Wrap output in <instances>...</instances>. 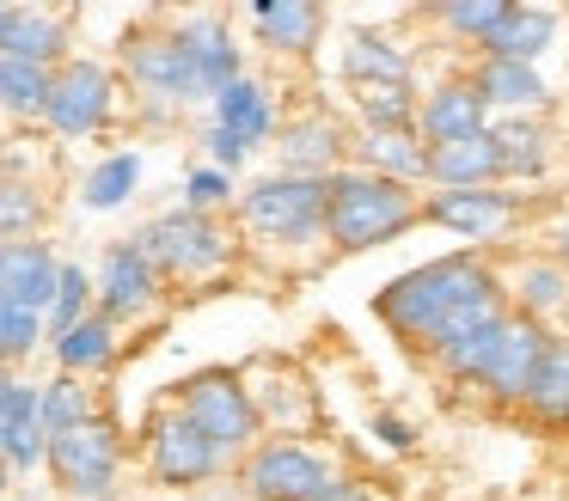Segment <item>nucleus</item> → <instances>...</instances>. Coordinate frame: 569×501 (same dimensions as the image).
Wrapping results in <instances>:
<instances>
[{"label":"nucleus","instance_id":"obj_1","mask_svg":"<svg viewBox=\"0 0 569 501\" xmlns=\"http://www.w3.org/2000/svg\"><path fill=\"white\" fill-rule=\"evenodd\" d=\"M373 312L386 318V330L422 349H447V342L471 337L478 324H496L508 312L502 281L490 275V263L471 251L435 257L422 269H405L398 281H386V293L373 300Z\"/></svg>","mask_w":569,"mask_h":501},{"label":"nucleus","instance_id":"obj_2","mask_svg":"<svg viewBox=\"0 0 569 501\" xmlns=\"http://www.w3.org/2000/svg\"><path fill=\"white\" fill-rule=\"evenodd\" d=\"M422 220V202L392 178H373V171H331L325 178V239L337 251H373V244H392L398 232H410Z\"/></svg>","mask_w":569,"mask_h":501},{"label":"nucleus","instance_id":"obj_3","mask_svg":"<svg viewBox=\"0 0 569 501\" xmlns=\"http://www.w3.org/2000/svg\"><path fill=\"white\" fill-rule=\"evenodd\" d=\"M178 415H184V422L197 428L221 459L251 452V440H258V428H263L251 391L239 385V373H221V367H214V373L184 379V391H178Z\"/></svg>","mask_w":569,"mask_h":501},{"label":"nucleus","instance_id":"obj_4","mask_svg":"<svg viewBox=\"0 0 569 501\" xmlns=\"http://www.w3.org/2000/svg\"><path fill=\"white\" fill-rule=\"evenodd\" d=\"M136 251L153 263V275H209L233 257V239L214 214H197V208H172V214L148 220L136 232Z\"/></svg>","mask_w":569,"mask_h":501},{"label":"nucleus","instance_id":"obj_5","mask_svg":"<svg viewBox=\"0 0 569 501\" xmlns=\"http://www.w3.org/2000/svg\"><path fill=\"white\" fill-rule=\"evenodd\" d=\"M239 220H246L258 239L276 244H307L325 232V178H258L246 196H239Z\"/></svg>","mask_w":569,"mask_h":501},{"label":"nucleus","instance_id":"obj_6","mask_svg":"<svg viewBox=\"0 0 569 501\" xmlns=\"http://www.w3.org/2000/svg\"><path fill=\"white\" fill-rule=\"evenodd\" d=\"M239 483H246L251 501H325L343 483V471L300 440H263V447H251Z\"/></svg>","mask_w":569,"mask_h":501},{"label":"nucleus","instance_id":"obj_7","mask_svg":"<svg viewBox=\"0 0 569 501\" xmlns=\"http://www.w3.org/2000/svg\"><path fill=\"white\" fill-rule=\"evenodd\" d=\"M43 464L56 471V483H62L68 495L111 501V483H117V471H123V440H117V428L104 422V415H92V422L68 428V434H50Z\"/></svg>","mask_w":569,"mask_h":501},{"label":"nucleus","instance_id":"obj_8","mask_svg":"<svg viewBox=\"0 0 569 501\" xmlns=\"http://www.w3.org/2000/svg\"><path fill=\"white\" fill-rule=\"evenodd\" d=\"M117 110V80L99 61H62L50 73V98H43V122L56 134H99Z\"/></svg>","mask_w":569,"mask_h":501},{"label":"nucleus","instance_id":"obj_9","mask_svg":"<svg viewBox=\"0 0 569 501\" xmlns=\"http://www.w3.org/2000/svg\"><path fill=\"white\" fill-rule=\"evenodd\" d=\"M221 464H227V459H221V452H214L178 410L153 415V428H148V471H153V483H166V489H197V483H209Z\"/></svg>","mask_w":569,"mask_h":501},{"label":"nucleus","instance_id":"obj_10","mask_svg":"<svg viewBox=\"0 0 569 501\" xmlns=\"http://www.w3.org/2000/svg\"><path fill=\"white\" fill-rule=\"evenodd\" d=\"M123 73L136 80L141 98H160V104H190L202 98L197 73H190V56L178 49L172 31H141L123 43Z\"/></svg>","mask_w":569,"mask_h":501},{"label":"nucleus","instance_id":"obj_11","mask_svg":"<svg viewBox=\"0 0 569 501\" xmlns=\"http://www.w3.org/2000/svg\"><path fill=\"white\" fill-rule=\"evenodd\" d=\"M545 342H551V330H545V324L508 312L502 324H496V342H490V361H483L478 385L490 391L496 403H520V398H527L532 367H539V354H545Z\"/></svg>","mask_w":569,"mask_h":501},{"label":"nucleus","instance_id":"obj_12","mask_svg":"<svg viewBox=\"0 0 569 501\" xmlns=\"http://www.w3.org/2000/svg\"><path fill=\"white\" fill-rule=\"evenodd\" d=\"M92 300H99V318H111V324H123V318H141L153 300H160V275H153V263L136 251V239L111 244V251L99 257Z\"/></svg>","mask_w":569,"mask_h":501},{"label":"nucleus","instance_id":"obj_13","mask_svg":"<svg viewBox=\"0 0 569 501\" xmlns=\"http://www.w3.org/2000/svg\"><path fill=\"white\" fill-rule=\"evenodd\" d=\"M276 159H282L288 178H331V171H343V159H349V134H343V122H331L325 110H307V117L282 122Z\"/></svg>","mask_w":569,"mask_h":501},{"label":"nucleus","instance_id":"obj_14","mask_svg":"<svg viewBox=\"0 0 569 501\" xmlns=\"http://www.w3.org/2000/svg\"><path fill=\"white\" fill-rule=\"evenodd\" d=\"M515 214H520V196L508 190H435L422 202V220L459 232V239H496V232L515 227Z\"/></svg>","mask_w":569,"mask_h":501},{"label":"nucleus","instance_id":"obj_15","mask_svg":"<svg viewBox=\"0 0 569 501\" xmlns=\"http://www.w3.org/2000/svg\"><path fill=\"white\" fill-rule=\"evenodd\" d=\"M410 129H417L422 147L459 141V134L490 129V110H483V98H478V86H471V80H441V86H429V92L417 98V117H410Z\"/></svg>","mask_w":569,"mask_h":501},{"label":"nucleus","instance_id":"obj_16","mask_svg":"<svg viewBox=\"0 0 569 501\" xmlns=\"http://www.w3.org/2000/svg\"><path fill=\"white\" fill-rule=\"evenodd\" d=\"M56 251L43 239H0V300L26 305V312H50L56 293Z\"/></svg>","mask_w":569,"mask_h":501},{"label":"nucleus","instance_id":"obj_17","mask_svg":"<svg viewBox=\"0 0 569 501\" xmlns=\"http://www.w3.org/2000/svg\"><path fill=\"white\" fill-rule=\"evenodd\" d=\"M422 178L441 183V190H490V183L502 178V159H496L490 129L422 147Z\"/></svg>","mask_w":569,"mask_h":501},{"label":"nucleus","instance_id":"obj_18","mask_svg":"<svg viewBox=\"0 0 569 501\" xmlns=\"http://www.w3.org/2000/svg\"><path fill=\"white\" fill-rule=\"evenodd\" d=\"M471 86H478L490 122H496V117H539V110L551 104V86H545V73L527 68V61H496V56H483L478 68H471Z\"/></svg>","mask_w":569,"mask_h":501},{"label":"nucleus","instance_id":"obj_19","mask_svg":"<svg viewBox=\"0 0 569 501\" xmlns=\"http://www.w3.org/2000/svg\"><path fill=\"white\" fill-rule=\"evenodd\" d=\"M0 56L31 61V68H62L68 61V19L50 7H7L0 12Z\"/></svg>","mask_w":569,"mask_h":501},{"label":"nucleus","instance_id":"obj_20","mask_svg":"<svg viewBox=\"0 0 569 501\" xmlns=\"http://www.w3.org/2000/svg\"><path fill=\"white\" fill-rule=\"evenodd\" d=\"M172 37H178V49L190 56V73H197L202 98H214L221 86L239 80V43L227 37L221 19H184Z\"/></svg>","mask_w":569,"mask_h":501},{"label":"nucleus","instance_id":"obj_21","mask_svg":"<svg viewBox=\"0 0 569 501\" xmlns=\"http://www.w3.org/2000/svg\"><path fill=\"white\" fill-rule=\"evenodd\" d=\"M349 159H356V171L392 178V183H405V190L422 178V141H417V129H361V134H349Z\"/></svg>","mask_w":569,"mask_h":501},{"label":"nucleus","instance_id":"obj_22","mask_svg":"<svg viewBox=\"0 0 569 501\" xmlns=\"http://www.w3.org/2000/svg\"><path fill=\"white\" fill-rule=\"evenodd\" d=\"M43 447H50V434H43L38 422V385H7V403H0V464L7 471H31V464H43Z\"/></svg>","mask_w":569,"mask_h":501},{"label":"nucleus","instance_id":"obj_23","mask_svg":"<svg viewBox=\"0 0 569 501\" xmlns=\"http://www.w3.org/2000/svg\"><path fill=\"white\" fill-rule=\"evenodd\" d=\"M214 129L233 134L246 153H251L258 141H270V134H276V104H270V92H263L258 80H246V73H239L233 86H221V92H214Z\"/></svg>","mask_w":569,"mask_h":501},{"label":"nucleus","instance_id":"obj_24","mask_svg":"<svg viewBox=\"0 0 569 501\" xmlns=\"http://www.w3.org/2000/svg\"><path fill=\"white\" fill-rule=\"evenodd\" d=\"M557 31H563V19H557L551 7H508L502 24L490 31V43H483V56H496V61H527V68H539V56L557 43Z\"/></svg>","mask_w":569,"mask_h":501},{"label":"nucleus","instance_id":"obj_25","mask_svg":"<svg viewBox=\"0 0 569 501\" xmlns=\"http://www.w3.org/2000/svg\"><path fill=\"white\" fill-rule=\"evenodd\" d=\"M251 24H258L263 49L307 56V49L325 37V7H312V0H263V7H251Z\"/></svg>","mask_w":569,"mask_h":501},{"label":"nucleus","instance_id":"obj_26","mask_svg":"<svg viewBox=\"0 0 569 501\" xmlns=\"http://www.w3.org/2000/svg\"><path fill=\"white\" fill-rule=\"evenodd\" d=\"M502 178H545L551 171V129L539 117H496L490 122Z\"/></svg>","mask_w":569,"mask_h":501},{"label":"nucleus","instance_id":"obj_27","mask_svg":"<svg viewBox=\"0 0 569 501\" xmlns=\"http://www.w3.org/2000/svg\"><path fill=\"white\" fill-rule=\"evenodd\" d=\"M343 80L349 86H410V56L380 31H349L343 43Z\"/></svg>","mask_w":569,"mask_h":501},{"label":"nucleus","instance_id":"obj_28","mask_svg":"<svg viewBox=\"0 0 569 501\" xmlns=\"http://www.w3.org/2000/svg\"><path fill=\"white\" fill-rule=\"evenodd\" d=\"M527 403L539 422H551V428H569V337H551L545 342V354H539V367H532V379H527Z\"/></svg>","mask_w":569,"mask_h":501},{"label":"nucleus","instance_id":"obj_29","mask_svg":"<svg viewBox=\"0 0 569 501\" xmlns=\"http://www.w3.org/2000/svg\"><path fill=\"white\" fill-rule=\"evenodd\" d=\"M515 300H520V318L551 330L557 312H569V275L551 263V257H532V263L515 269Z\"/></svg>","mask_w":569,"mask_h":501},{"label":"nucleus","instance_id":"obj_30","mask_svg":"<svg viewBox=\"0 0 569 501\" xmlns=\"http://www.w3.org/2000/svg\"><path fill=\"white\" fill-rule=\"evenodd\" d=\"M56 342V361H62V373H99V367H111V354H117V324L111 318H99V312H87L74 330H62V337H50Z\"/></svg>","mask_w":569,"mask_h":501},{"label":"nucleus","instance_id":"obj_31","mask_svg":"<svg viewBox=\"0 0 569 501\" xmlns=\"http://www.w3.org/2000/svg\"><path fill=\"white\" fill-rule=\"evenodd\" d=\"M92 391L80 385L74 373H56L50 385H38V422H43V434H68V428H80V422H92Z\"/></svg>","mask_w":569,"mask_h":501},{"label":"nucleus","instance_id":"obj_32","mask_svg":"<svg viewBox=\"0 0 569 501\" xmlns=\"http://www.w3.org/2000/svg\"><path fill=\"white\" fill-rule=\"evenodd\" d=\"M50 73H56V68H31V61L0 56V110H13V117H43Z\"/></svg>","mask_w":569,"mask_h":501},{"label":"nucleus","instance_id":"obj_33","mask_svg":"<svg viewBox=\"0 0 569 501\" xmlns=\"http://www.w3.org/2000/svg\"><path fill=\"white\" fill-rule=\"evenodd\" d=\"M87 312H92V275H87L80 263H62V269H56L50 312H43V337H62V330H74Z\"/></svg>","mask_w":569,"mask_h":501},{"label":"nucleus","instance_id":"obj_34","mask_svg":"<svg viewBox=\"0 0 569 501\" xmlns=\"http://www.w3.org/2000/svg\"><path fill=\"white\" fill-rule=\"evenodd\" d=\"M361 110V129H410L417 117V92L410 86H349Z\"/></svg>","mask_w":569,"mask_h":501},{"label":"nucleus","instance_id":"obj_35","mask_svg":"<svg viewBox=\"0 0 569 501\" xmlns=\"http://www.w3.org/2000/svg\"><path fill=\"white\" fill-rule=\"evenodd\" d=\"M136 183H141V159L136 153H111V159H99L92 166V178H87V208H123L129 196H136Z\"/></svg>","mask_w":569,"mask_h":501},{"label":"nucleus","instance_id":"obj_36","mask_svg":"<svg viewBox=\"0 0 569 501\" xmlns=\"http://www.w3.org/2000/svg\"><path fill=\"white\" fill-rule=\"evenodd\" d=\"M43 227V196L19 178H0V239H31Z\"/></svg>","mask_w":569,"mask_h":501},{"label":"nucleus","instance_id":"obj_37","mask_svg":"<svg viewBox=\"0 0 569 501\" xmlns=\"http://www.w3.org/2000/svg\"><path fill=\"white\" fill-rule=\"evenodd\" d=\"M38 342H43V318L26 312V305H7V300H0V367L26 361Z\"/></svg>","mask_w":569,"mask_h":501},{"label":"nucleus","instance_id":"obj_38","mask_svg":"<svg viewBox=\"0 0 569 501\" xmlns=\"http://www.w3.org/2000/svg\"><path fill=\"white\" fill-rule=\"evenodd\" d=\"M502 0H459V7H435V19H441V24H453V31L459 37H466V43H490V31H496V24H502Z\"/></svg>","mask_w":569,"mask_h":501},{"label":"nucleus","instance_id":"obj_39","mask_svg":"<svg viewBox=\"0 0 569 501\" xmlns=\"http://www.w3.org/2000/svg\"><path fill=\"white\" fill-rule=\"evenodd\" d=\"M233 196V178L227 171H214V166H202V171H190V183H184V208H197V214H214V208Z\"/></svg>","mask_w":569,"mask_h":501},{"label":"nucleus","instance_id":"obj_40","mask_svg":"<svg viewBox=\"0 0 569 501\" xmlns=\"http://www.w3.org/2000/svg\"><path fill=\"white\" fill-rule=\"evenodd\" d=\"M373 434H380L392 452H405V447H410V428L398 422V415H373Z\"/></svg>","mask_w":569,"mask_h":501},{"label":"nucleus","instance_id":"obj_41","mask_svg":"<svg viewBox=\"0 0 569 501\" xmlns=\"http://www.w3.org/2000/svg\"><path fill=\"white\" fill-rule=\"evenodd\" d=\"M551 263H557V269H563V275H569V214H563V220H557V227H551Z\"/></svg>","mask_w":569,"mask_h":501},{"label":"nucleus","instance_id":"obj_42","mask_svg":"<svg viewBox=\"0 0 569 501\" xmlns=\"http://www.w3.org/2000/svg\"><path fill=\"white\" fill-rule=\"evenodd\" d=\"M325 501H373V489H361V483H349V477H343V483H337Z\"/></svg>","mask_w":569,"mask_h":501},{"label":"nucleus","instance_id":"obj_43","mask_svg":"<svg viewBox=\"0 0 569 501\" xmlns=\"http://www.w3.org/2000/svg\"><path fill=\"white\" fill-rule=\"evenodd\" d=\"M7 385H13V373H7V367H0V403H7Z\"/></svg>","mask_w":569,"mask_h":501},{"label":"nucleus","instance_id":"obj_44","mask_svg":"<svg viewBox=\"0 0 569 501\" xmlns=\"http://www.w3.org/2000/svg\"><path fill=\"white\" fill-rule=\"evenodd\" d=\"M7 477H13V471H7V464H0V495H7Z\"/></svg>","mask_w":569,"mask_h":501},{"label":"nucleus","instance_id":"obj_45","mask_svg":"<svg viewBox=\"0 0 569 501\" xmlns=\"http://www.w3.org/2000/svg\"><path fill=\"white\" fill-rule=\"evenodd\" d=\"M202 501H221V495H202Z\"/></svg>","mask_w":569,"mask_h":501},{"label":"nucleus","instance_id":"obj_46","mask_svg":"<svg viewBox=\"0 0 569 501\" xmlns=\"http://www.w3.org/2000/svg\"><path fill=\"white\" fill-rule=\"evenodd\" d=\"M0 12H7V7H0Z\"/></svg>","mask_w":569,"mask_h":501}]
</instances>
